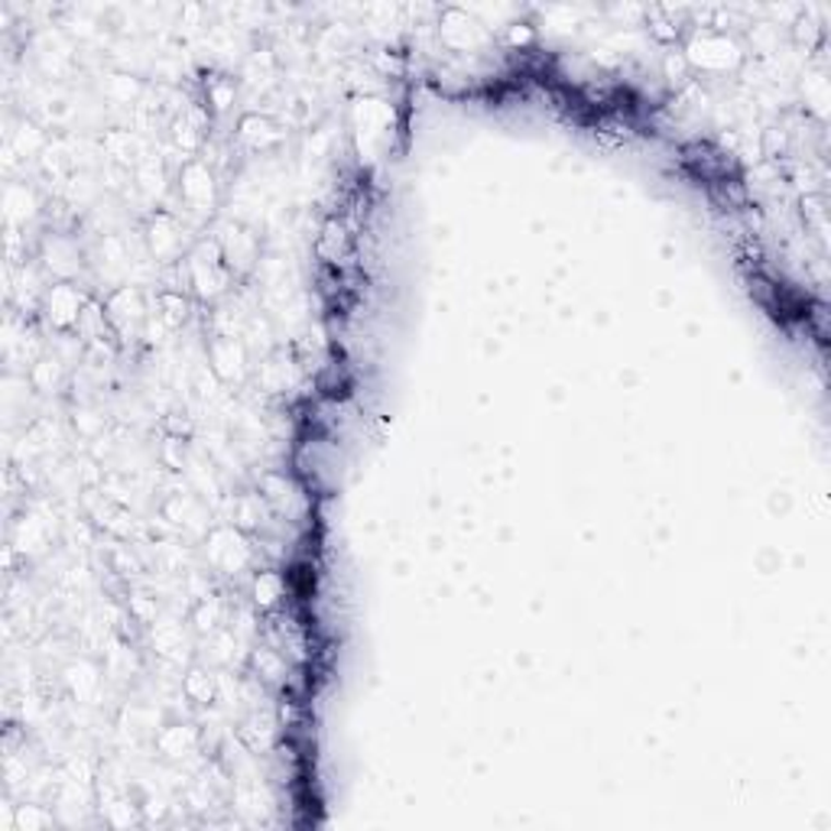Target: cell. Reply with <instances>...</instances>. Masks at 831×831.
<instances>
[{"label":"cell","mask_w":831,"mask_h":831,"mask_svg":"<svg viewBox=\"0 0 831 831\" xmlns=\"http://www.w3.org/2000/svg\"><path fill=\"white\" fill-rule=\"evenodd\" d=\"M180 198L185 201V208L195 211V215L211 211V205H215V176H211L208 163H201V160L185 163L183 173H180Z\"/></svg>","instance_id":"obj_7"},{"label":"cell","mask_w":831,"mask_h":831,"mask_svg":"<svg viewBox=\"0 0 831 831\" xmlns=\"http://www.w3.org/2000/svg\"><path fill=\"white\" fill-rule=\"evenodd\" d=\"M208 358H211V370L221 380H241L247 373V348L241 335H215Z\"/></svg>","instance_id":"obj_10"},{"label":"cell","mask_w":831,"mask_h":831,"mask_svg":"<svg viewBox=\"0 0 831 831\" xmlns=\"http://www.w3.org/2000/svg\"><path fill=\"white\" fill-rule=\"evenodd\" d=\"M89 299L72 282H56L43 292V312L56 328H76Z\"/></svg>","instance_id":"obj_6"},{"label":"cell","mask_w":831,"mask_h":831,"mask_svg":"<svg viewBox=\"0 0 831 831\" xmlns=\"http://www.w3.org/2000/svg\"><path fill=\"white\" fill-rule=\"evenodd\" d=\"M355 124H358L361 150H365V143H368V150H377L390 130V107L377 97H361L355 107Z\"/></svg>","instance_id":"obj_11"},{"label":"cell","mask_w":831,"mask_h":831,"mask_svg":"<svg viewBox=\"0 0 831 831\" xmlns=\"http://www.w3.org/2000/svg\"><path fill=\"white\" fill-rule=\"evenodd\" d=\"M254 662H257V669H264L261 676L267 679V682H277L279 676L286 672V666L279 662L277 656L270 653V649H261V653H254Z\"/></svg>","instance_id":"obj_17"},{"label":"cell","mask_w":831,"mask_h":831,"mask_svg":"<svg viewBox=\"0 0 831 831\" xmlns=\"http://www.w3.org/2000/svg\"><path fill=\"white\" fill-rule=\"evenodd\" d=\"M439 33H442V39H446L452 49H459V53H471V49H477V46L487 43L484 23H481L477 16H471L468 10H459V7H452V10L442 13Z\"/></svg>","instance_id":"obj_8"},{"label":"cell","mask_w":831,"mask_h":831,"mask_svg":"<svg viewBox=\"0 0 831 831\" xmlns=\"http://www.w3.org/2000/svg\"><path fill=\"white\" fill-rule=\"evenodd\" d=\"M238 140H241L251 153H267L270 147H277L279 140H282V130H279V124L274 117H267V114H251V117L241 120Z\"/></svg>","instance_id":"obj_12"},{"label":"cell","mask_w":831,"mask_h":831,"mask_svg":"<svg viewBox=\"0 0 831 831\" xmlns=\"http://www.w3.org/2000/svg\"><path fill=\"white\" fill-rule=\"evenodd\" d=\"M257 377H261V383H264L270 393H282L286 386H292L296 368H292V361H286V358H267Z\"/></svg>","instance_id":"obj_14"},{"label":"cell","mask_w":831,"mask_h":831,"mask_svg":"<svg viewBox=\"0 0 831 831\" xmlns=\"http://www.w3.org/2000/svg\"><path fill=\"white\" fill-rule=\"evenodd\" d=\"M218 247H221V257H224V264L234 277L251 274L261 261V241L244 224H228L224 234L218 238Z\"/></svg>","instance_id":"obj_4"},{"label":"cell","mask_w":831,"mask_h":831,"mask_svg":"<svg viewBox=\"0 0 831 831\" xmlns=\"http://www.w3.org/2000/svg\"><path fill=\"white\" fill-rule=\"evenodd\" d=\"M46 264L56 277H72V274H79V247L69 238L53 234L46 241Z\"/></svg>","instance_id":"obj_13"},{"label":"cell","mask_w":831,"mask_h":831,"mask_svg":"<svg viewBox=\"0 0 831 831\" xmlns=\"http://www.w3.org/2000/svg\"><path fill=\"white\" fill-rule=\"evenodd\" d=\"M286 595V585H282V575L279 572H261L254 578V601L261 608H277L279 598Z\"/></svg>","instance_id":"obj_15"},{"label":"cell","mask_w":831,"mask_h":831,"mask_svg":"<svg viewBox=\"0 0 831 831\" xmlns=\"http://www.w3.org/2000/svg\"><path fill=\"white\" fill-rule=\"evenodd\" d=\"M185 692H188V699H195V702H211L215 682H211L205 672H192V676L185 679Z\"/></svg>","instance_id":"obj_16"},{"label":"cell","mask_w":831,"mask_h":831,"mask_svg":"<svg viewBox=\"0 0 831 831\" xmlns=\"http://www.w3.org/2000/svg\"><path fill=\"white\" fill-rule=\"evenodd\" d=\"M251 555L254 553H251V546H247V540L238 527H221V530L208 533V562L215 568H221L224 575L244 572Z\"/></svg>","instance_id":"obj_5"},{"label":"cell","mask_w":831,"mask_h":831,"mask_svg":"<svg viewBox=\"0 0 831 831\" xmlns=\"http://www.w3.org/2000/svg\"><path fill=\"white\" fill-rule=\"evenodd\" d=\"M231 277L234 274L228 270L218 241H201L195 251H188V257H185V279L195 289V296H201V299H221L228 292Z\"/></svg>","instance_id":"obj_3"},{"label":"cell","mask_w":831,"mask_h":831,"mask_svg":"<svg viewBox=\"0 0 831 831\" xmlns=\"http://www.w3.org/2000/svg\"><path fill=\"white\" fill-rule=\"evenodd\" d=\"M147 244H150V257L160 261V264H176L183 261V224L170 215V211H160L153 215L150 228H147Z\"/></svg>","instance_id":"obj_9"},{"label":"cell","mask_w":831,"mask_h":831,"mask_svg":"<svg viewBox=\"0 0 831 831\" xmlns=\"http://www.w3.org/2000/svg\"><path fill=\"white\" fill-rule=\"evenodd\" d=\"M104 312H107V322H111V332L120 338V342H137L147 335L150 328V305L143 299V292L134 286V282H124L117 286L107 302H104Z\"/></svg>","instance_id":"obj_2"},{"label":"cell","mask_w":831,"mask_h":831,"mask_svg":"<svg viewBox=\"0 0 831 831\" xmlns=\"http://www.w3.org/2000/svg\"><path fill=\"white\" fill-rule=\"evenodd\" d=\"M743 59L738 39L728 36L725 30H695L685 43V62L689 69H699L705 76H725L735 72Z\"/></svg>","instance_id":"obj_1"}]
</instances>
